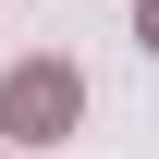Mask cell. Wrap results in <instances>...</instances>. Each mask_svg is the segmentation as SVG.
<instances>
[{"label":"cell","instance_id":"cell-1","mask_svg":"<svg viewBox=\"0 0 159 159\" xmlns=\"http://www.w3.org/2000/svg\"><path fill=\"white\" fill-rule=\"evenodd\" d=\"M0 122H12V135H74V74H61V61H25V74L0 86Z\"/></svg>","mask_w":159,"mask_h":159},{"label":"cell","instance_id":"cell-2","mask_svg":"<svg viewBox=\"0 0 159 159\" xmlns=\"http://www.w3.org/2000/svg\"><path fill=\"white\" fill-rule=\"evenodd\" d=\"M147 49H159V0H147Z\"/></svg>","mask_w":159,"mask_h":159}]
</instances>
